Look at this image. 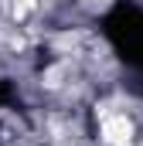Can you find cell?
<instances>
[{
	"mask_svg": "<svg viewBox=\"0 0 143 146\" xmlns=\"http://www.w3.org/2000/svg\"><path fill=\"white\" fill-rule=\"evenodd\" d=\"M102 133H106V139H109L112 146H126V143H130V136H133V126H130L126 115H116V119H109V122H106Z\"/></svg>",
	"mask_w": 143,
	"mask_h": 146,
	"instance_id": "cell-1",
	"label": "cell"
}]
</instances>
